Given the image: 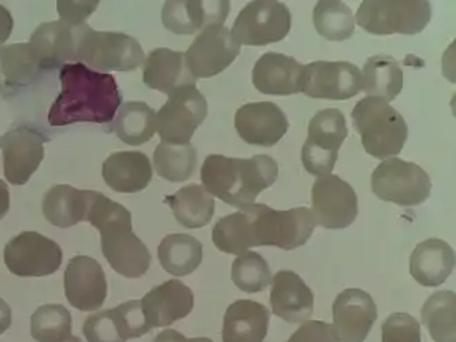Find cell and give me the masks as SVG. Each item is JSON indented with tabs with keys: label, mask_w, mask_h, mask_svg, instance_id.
<instances>
[{
	"label": "cell",
	"mask_w": 456,
	"mask_h": 342,
	"mask_svg": "<svg viewBox=\"0 0 456 342\" xmlns=\"http://www.w3.org/2000/svg\"><path fill=\"white\" fill-rule=\"evenodd\" d=\"M61 94L51 104L48 124H109L122 103L113 74L99 73L84 63H66L60 70Z\"/></svg>",
	"instance_id": "obj_1"
},
{
	"label": "cell",
	"mask_w": 456,
	"mask_h": 342,
	"mask_svg": "<svg viewBox=\"0 0 456 342\" xmlns=\"http://www.w3.org/2000/svg\"><path fill=\"white\" fill-rule=\"evenodd\" d=\"M86 222L101 232L102 252L122 277L140 278L149 272L151 255L134 233L132 216L121 204L91 191Z\"/></svg>",
	"instance_id": "obj_2"
},
{
	"label": "cell",
	"mask_w": 456,
	"mask_h": 342,
	"mask_svg": "<svg viewBox=\"0 0 456 342\" xmlns=\"http://www.w3.org/2000/svg\"><path fill=\"white\" fill-rule=\"evenodd\" d=\"M279 165L267 155L251 159L210 155L200 171L203 188L211 196L240 208L254 204L259 193L276 183Z\"/></svg>",
	"instance_id": "obj_3"
},
{
	"label": "cell",
	"mask_w": 456,
	"mask_h": 342,
	"mask_svg": "<svg viewBox=\"0 0 456 342\" xmlns=\"http://www.w3.org/2000/svg\"><path fill=\"white\" fill-rule=\"evenodd\" d=\"M351 117L364 151L371 157L388 159L397 157L403 150L409 127L391 104L368 96L356 103Z\"/></svg>",
	"instance_id": "obj_4"
},
{
	"label": "cell",
	"mask_w": 456,
	"mask_h": 342,
	"mask_svg": "<svg viewBox=\"0 0 456 342\" xmlns=\"http://www.w3.org/2000/svg\"><path fill=\"white\" fill-rule=\"evenodd\" d=\"M252 247H279L285 251L307 244L314 232V216L307 207L277 211L266 204H249Z\"/></svg>",
	"instance_id": "obj_5"
},
{
	"label": "cell",
	"mask_w": 456,
	"mask_h": 342,
	"mask_svg": "<svg viewBox=\"0 0 456 342\" xmlns=\"http://www.w3.org/2000/svg\"><path fill=\"white\" fill-rule=\"evenodd\" d=\"M144 51L132 36L96 32L86 24L78 27L76 63L102 71H134L144 62Z\"/></svg>",
	"instance_id": "obj_6"
},
{
	"label": "cell",
	"mask_w": 456,
	"mask_h": 342,
	"mask_svg": "<svg viewBox=\"0 0 456 342\" xmlns=\"http://www.w3.org/2000/svg\"><path fill=\"white\" fill-rule=\"evenodd\" d=\"M432 18L427 0H364L356 12L362 29L376 36L421 33Z\"/></svg>",
	"instance_id": "obj_7"
},
{
	"label": "cell",
	"mask_w": 456,
	"mask_h": 342,
	"mask_svg": "<svg viewBox=\"0 0 456 342\" xmlns=\"http://www.w3.org/2000/svg\"><path fill=\"white\" fill-rule=\"evenodd\" d=\"M371 191L379 200L415 207L429 199L432 183L421 166L395 157L377 166L371 175Z\"/></svg>",
	"instance_id": "obj_8"
},
{
	"label": "cell",
	"mask_w": 456,
	"mask_h": 342,
	"mask_svg": "<svg viewBox=\"0 0 456 342\" xmlns=\"http://www.w3.org/2000/svg\"><path fill=\"white\" fill-rule=\"evenodd\" d=\"M346 136L348 127L340 110L317 112L308 124V137L302 148V162L307 173L317 177L330 175Z\"/></svg>",
	"instance_id": "obj_9"
},
{
	"label": "cell",
	"mask_w": 456,
	"mask_h": 342,
	"mask_svg": "<svg viewBox=\"0 0 456 342\" xmlns=\"http://www.w3.org/2000/svg\"><path fill=\"white\" fill-rule=\"evenodd\" d=\"M290 25L292 15L287 4L255 0L239 12L231 33L239 45L262 47L284 40Z\"/></svg>",
	"instance_id": "obj_10"
},
{
	"label": "cell",
	"mask_w": 456,
	"mask_h": 342,
	"mask_svg": "<svg viewBox=\"0 0 456 342\" xmlns=\"http://www.w3.org/2000/svg\"><path fill=\"white\" fill-rule=\"evenodd\" d=\"M205 96L196 86H187L170 94L157 114V130L167 144H190L193 133L208 117Z\"/></svg>",
	"instance_id": "obj_11"
},
{
	"label": "cell",
	"mask_w": 456,
	"mask_h": 342,
	"mask_svg": "<svg viewBox=\"0 0 456 342\" xmlns=\"http://www.w3.org/2000/svg\"><path fill=\"white\" fill-rule=\"evenodd\" d=\"M62 249L53 240L36 232H24L4 247V263L17 277H47L60 270Z\"/></svg>",
	"instance_id": "obj_12"
},
{
	"label": "cell",
	"mask_w": 456,
	"mask_h": 342,
	"mask_svg": "<svg viewBox=\"0 0 456 342\" xmlns=\"http://www.w3.org/2000/svg\"><path fill=\"white\" fill-rule=\"evenodd\" d=\"M315 224L330 231L346 229L358 216V196L353 186L338 175L318 177L312 191Z\"/></svg>",
	"instance_id": "obj_13"
},
{
	"label": "cell",
	"mask_w": 456,
	"mask_h": 342,
	"mask_svg": "<svg viewBox=\"0 0 456 342\" xmlns=\"http://www.w3.org/2000/svg\"><path fill=\"white\" fill-rule=\"evenodd\" d=\"M240 53V45L224 25L206 28L196 36L185 53V62L193 77L210 78L223 73Z\"/></svg>",
	"instance_id": "obj_14"
},
{
	"label": "cell",
	"mask_w": 456,
	"mask_h": 342,
	"mask_svg": "<svg viewBox=\"0 0 456 342\" xmlns=\"http://www.w3.org/2000/svg\"><path fill=\"white\" fill-rule=\"evenodd\" d=\"M47 137L29 125L12 127L0 137L4 177L12 185H24L45 159Z\"/></svg>",
	"instance_id": "obj_15"
},
{
	"label": "cell",
	"mask_w": 456,
	"mask_h": 342,
	"mask_svg": "<svg viewBox=\"0 0 456 342\" xmlns=\"http://www.w3.org/2000/svg\"><path fill=\"white\" fill-rule=\"evenodd\" d=\"M362 91V71L351 62H318L305 66L300 92L310 98L346 101Z\"/></svg>",
	"instance_id": "obj_16"
},
{
	"label": "cell",
	"mask_w": 456,
	"mask_h": 342,
	"mask_svg": "<svg viewBox=\"0 0 456 342\" xmlns=\"http://www.w3.org/2000/svg\"><path fill=\"white\" fill-rule=\"evenodd\" d=\"M150 330L140 300L127 301L113 310L93 314L83 326L88 342H126L139 338Z\"/></svg>",
	"instance_id": "obj_17"
},
{
	"label": "cell",
	"mask_w": 456,
	"mask_h": 342,
	"mask_svg": "<svg viewBox=\"0 0 456 342\" xmlns=\"http://www.w3.org/2000/svg\"><path fill=\"white\" fill-rule=\"evenodd\" d=\"M65 295L71 307L83 313L99 310L107 297L106 274L94 257H73L65 272Z\"/></svg>",
	"instance_id": "obj_18"
},
{
	"label": "cell",
	"mask_w": 456,
	"mask_h": 342,
	"mask_svg": "<svg viewBox=\"0 0 456 342\" xmlns=\"http://www.w3.org/2000/svg\"><path fill=\"white\" fill-rule=\"evenodd\" d=\"M376 321V303L368 292L350 288L336 297L332 326L338 341L363 342Z\"/></svg>",
	"instance_id": "obj_19"
},
{
	"label": "cell",
	"mask_w": 456,
	"mask_h": 342,
	"mask_svg": "<svg viewBox=\"0 0 456 342\" xmlns=\"http://www.w3.org/2000/svg\"><path fill=\"white\" fill-rule=\"evenodd\" d=\"M234 125L247 144L258 147L276 145L289 127L285 112L272 102L244 104L236 111Z\"/></svg>",
	"instance_id": "obj_20"
},
{
	"label": "cell",
	"mask_w": 456,
	"mask_h": 342,
	"mask_svg": "<svg viewBox=\"0 0 456 342\" xmlns=\"http://www.w3.org/2000/svg\"><path fill=\"white\" fill-rule=\"evenodd\" d=\"M140 301L150 329L167 328L187 318L195 303L192 290L178 280H170L154 288Z\"/></svg>",
	"instance_id": "obj_21"
},
{
	"label": "cell",
	"mask_w": 456,
	"mask_h": 342,
	"mask_svg": "<svg viewBox=\"0 0 456 342\" xmlns=\"http://www.w3.org/2000/svg\"><path fill=\"white\" fill-rule=\"evenodd\" d=\"M78 27L60 21L45 22L30 36V45L39 60L40 69H61L77 55Z\"/></svg>",
	"instance_id": "obj_22"
},
{
	"label": "cell",
	"mask_w": 456,
	"mask_h": 342,
	"mask_svg": "<svg viewBox=\"0 0 456 342\" xmlns=\"http://www.w3.org/2000/svg\"><path fill=\"white\" fill-rule=\"evenodd\" d=\"M231 12V4L224 2H187L170 0L162 10V22L175 35H193L200 29L223 25Z\"/></svg>",
	"instance_id": "obj_23"
},
{
	"label": "cell",
	"mask_w": 456,
	"mask_h": 342,
	"mask_svg": "<svg viewBox=\"0 0 456 342\" xmlns=\"http://www.w3.org/2000/svg\"><path fill=\"white\" fill-rule=\"evenodd\" d=\"M270 305L273 314L288 323H303L312 318L314 295L299 274L281 270L272 281Z\"/></svg>",
	"instance_id": "obj_24"
},
{
	"label": "cell",
	"mask_w": 456,
	"mask_h": 342,
	"mask_svg": "<svg viewBox=\"0 0 456 342\" xmlns=\"http://www.w3.org/2000/svg\"><path fill=\"white\" fill-rule=\"evenodd\" d=\"M305 66L292 56L266 53L252 69V84L261 94L288 96L299 94Z\"/></svg>",
	"instance_id": "obj_25"
},
{
	"label": "cell",
	"mask_w": 456,
	"mask_h": 342,
	"mask_svg": "<svg viewBox=\"0 0 456 342\" xmlns=\"http://www.w3.org/2000/svg\"><path fill=\"white\" fill-rule=\"evenodd\" d=\"M142 81L149 88L173 94L187 86H195L196 78L185 62V53L169 48L151 51L144 62Z\"/></svg>",
	"instance_id": "obj_26"
},
{
	"label": "cell",
	"mask_w": 456,
	"mask_h": 342,
	"mask_svg": "<svg viewBox=\"0 0 456 342\" xmlns=\"http://www.w3.org/2000/svg\"><path fill=\"white\" fill-rule=\"evenodd\" d=\"M455 262V252L450 244L440 239H429L412 251L410 273L422 287L437 288L452 274Z\"/></svg>",
	"instance_id": "obj_27"
},
{
	"label": "cell",
	"mask_w": 456,
	"mask_h": 342,
	"mask_svg": "<svg viewBox=\"0 0 456 342\" xmlns=\"http://www.w3.org/2000/svg\"><path fill=\"white\" fill-rule=\"evenodd\" d=\"M104 183L114 192L137 193L151 183L152 166L149 157L142 152H116L107 158L102 168Z\"/></svg>",
	"instance_id": "obj_28"
},
{
	"label": "cell",
	"mask_w": 456,
	"mask_h": 342,
	"mask_svg": "<svg viewBox=\"0 0 456 342\" xmlns=\"http://www.w3.org/2000/svg\"><path fill=\"white\" fill-rule=\"evenodd\" d=\"M42 73L30 43L0 47V96L10 98L27 88Z\"/></svg>",
	"instance_id": "obj_29"
},
{
	"label": "cell",
	"mask_w": 456,
	"mask_h": 342,
	"mask_svg": "<svg viewBox=\"0 0 456 342\" xmlns=\"http://www.w3.org/2000/svg\"><path fill=\"white\" fill-rule=\"evenodd\" d=\"M270 311L252 300L234 301L224 316V342H264L269 329Z\"/></svg>",
	"instance_id": "obj_30"
},
{
	"label": "cell",
	"mask_w": 456,
	"mask_h": 342,
	"mask_svg": "<svg viewBox=\"0 0 456 342\" xmlns=\"http://www.w3.org/2000/svg\"><path fill=\"white\" fill-rule=\"evenodd\" d=\"M91 191H80L70 185H55L43 200V214L53 226L66 229L86 221Z\"/></svg>",
	"instance_id": "obj_31"
},
{
	"label": "cell",
	"mask_w": 456,
	"mask_h": 342,
	"mask_svg": "<svg viewBox=\"0 0 456 342\" xmlns=\"http://www.w3.org/2000/svg\"><path fill=\"white\" fill-rule=\"evenodd\" d=\"M163 203L170 207L178 224L187 229L206 226L213 219L216 211L213 196L198 183H191L181 188L175 195L167 196Z\"/></svg>",
	"instance_id": "obj_32"
},
{
	"label": "cell",
	"mask_w": 456,
	"mask_h": 342,
	"mask_svg": "<svg viewBox=\"0 0 456 342\" xmlns=\"http://www.w3.org/2000/svg\"><path fill=\"white\" fill-rule=\"evenodd\" d=\"M403 89V71L399 63L389 55H376L369 58L362 71V91L369 98L381 101H395Z\"/></svg>",
	"instance_id": "obj_33"
},
{
	"label": "cell",
	"mask_w": 456,
	"mask_h": 342,
	"mask_svg": "<svg viewBox=\"0 0 456 342\" xmlns=\"http://www.w3.org/2000/svg\"><path fill=\"white\" fill-rule=\"evenodd\" d=\"M158 257L165 272L187 277L202 263L203 245L190 234H169L160 241Z\"/></svg>",
	"instance_id": "obj_34"
},
{
	"label": "cell",
	"mask_w": 456,
	"mask_h": 342,
	"mask_svg": "<svg viewBox=\"0 0 456 342\" xmlns=\"http://www.w3.org/2000/svg\"><path fill=\"white\" fill-rule=\"evenodd\" d=\"M117 137L125 144L142 145L157 132V114L149 104L129 102L122 104L113 122Z\"/></svg>",
	"instance_id": "obj_35"
},
{
	"label": "cell",
	"mask_w": 456,
	"mask_h": 342,
	"mask_svg": "<svg viewBox=\"0 0 456 342\" xmlns=\"http://www.w3.org/2000/svg\"><path fill=\"white\" fill-rule=\"evenodd\" d=\"M422 325L436 342H456V295L450 290L433 293L421 311Z\"/></svg>",
	"instance_id": "obj_36"
},
{
	"label": "cell",
	"mask_w": 456,
	"mask_h": 342,
	"mask_svg": "<svg viewBox=\"0 0 456 342\" xmlns=\"http://www.w3.org/2000/svg\"><path fill=\"white\" fill-rule=\"evenodd\" d=\"M315 30L318 35L330 42L351 39L355 32V20L350 7L338 0L318 2L313 12Z\"/></svg>",
	"instance_id": "obj_37"
},
{
	"label": "cell",
	"mask_w": 456,
	"mask_h": 342,
	"mask_svg": "<svg viewBox=\"0 0 456 342\" xmlns=\"http://www.w3.org/2000/svg\"><path fill=\"white\" fill-rule=\"evenodd\" d=\"M196 151L190 144H167L160 142L154 152V167L158 175L170 183L190 180L195 173Z\"/></svg>",
	"instance_id": "obj_38"
},
{
	"label": "cell",
	"mask_w": 456,
	"mask_h": 342,
	"mask_svg": "<svg viewBox=\"0 0 456 342\" xmlns=\"http://www.w3.org/2000/svg\"><path fill=\"white\" fill-rule=\"evenodd\" d=\"M30 336L37 342H62L71 336V315L62 304H45L30 318Z\"/></svg>",
	"instance_id": "obj_39"
},
{
	"label": "cell",
	"mask_w": 456,
	"mask_h": 342,
	"mask_svg": "<svg viewBox=\"0 0 456 342\" xmlns=\"http://www.w3.org/2000/svg\"><path fill=\"white\" fill-rule=\"evenodd\" d=\"M232 280L243 292L259 293L272 283V272L258 252H246L232 265Z\"/></svg>",
	"instance_id": "obj_40"
},
{
	"label": "cell",
	"mask_w": 456,
	"mask_h": 342,
	"mask_svg": "<svg viewBox=\"0 0 456 342\" xmlns=\"http://www.w3.org/2000/svg\"><path fill=\"white\" fill-rule=\"evenodd\" d=\"M382 342H421V326L409 314H392L382 323Z\"/></svg>",
	"instance_id": "obj_41"
},
{
	"label": "cell",
	"mask_w": 456,
	"mask_h": 342,
	"mask_svg": "<svg viewBox=\"0 0 456 342\" xmlns=\"http://www.w3.org/2000/svg\"><path fill=\"white\" fill-rule=\"evenodd\" d=\"M288 342H338L333 326L322 321H307Z\"/></svg>",
	"instance_id": "obj_42"
},
{
	"label": "cell",
	"mask_w": 456,
	"mask_h": 342,
	"mask_svg": "<svg viewBox=\"0 0 456 342\" xmlns=\"http://www.w3.org/2000/svg\"><path fill=\"white\" fill-rule=\"evenodd\" d=\"M99 2H58L57 10L61 20L69 24H86V18L91 17L98 9Z\"/></svg>",
	"instance_id": "obj_43"
},
{
	"label": "cell",
	"mask_w": 456,
	"mask_h": 342,
	"mask_svg": "<svg viewBox=\"0 0 456 342\" xmlns=\"http://www.w3.org/2000/svg\"><path fill=\"white\" fill-rule=\"evenodd\" d=\"M12 28H14V21H12V12L0 4V45L9 40Z\"/></svg>",
	"instance_id": "obj_44"
},
{
	"label": "cell",
	"mask_w": 456,
	"mask_h": 342,
	"mask_svg": "<svg viewBox=\"0 0 456 342\" xmlns=\"http://www.w3.org/2000/svg\"><path fill=\"white\" fill-rule=\"evenodd\" d=\"M12 308L4 298H0V336L12 326Z\"/></svg>",
	"instance_id": "obj_45"
},
{
	"label": "cell",
	"mask_w": 456,
	"mask_h": 342,
	"mask_svg": "<svg viewBox=\"0 0 456 342\" xmlns=\"http://www.w3.org/2000/svg\"><path fill=\"white\" fill-rule=\"evenodd\" d=\"M10 208L9 186L0 180V219L4 218Z\"/></svg>",
	"instance_id": "obj_46"
},
{
	"label": "cell",
	"mask_w": 456,
	"mask_h": 342,
	"mask_svg": "<svg viewBox=\"0 0 456 342\" xmlns=\"http://www.w3.org/2000/svg\"><path fill=\"white\" fill-rule=\"evenodd\" d=\"M152 342H188L185 336L175 330L160 331Z\"/></svg>",
	"instance_id": "obj_47"
},
{
	"label": "cell",
	"mask_w": 456,
	"mask_h": 342,
	"mask_svg": "<svg viewBox=\"0 0 456 342\" xmlns=\"http://www.w3.org/2000/svg\"><path fill=\"white\" fill-rule=\"evenodd\" d=\"M188 342H214L213 339L206 338V337H199V338H190Z\"/></svg>",
	"instance_id": "obj_48"
},
{
	"label": "cell",
	"mask_w": 456,
	"mask_h": 342,
	"mask_svg": "<svg viewBox=\"0 0 456 342\" xmlns=\"http://www.w3.org/2000/svg\"><path fill=\"white\" fill-rule=\"evenodd\" d=\"M62 342H81V339L78 338V337L70 336V337H68V338L63 339Z\"/></svg>",
	"instance_id": "obj_49"
}]
</instances>
